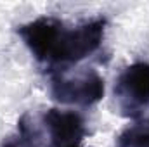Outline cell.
I'll use <instances>...</instances> for the list:
<instances>
[{"mask_svg": "<svg viewBox=\"0 0 149 147\" xmlns=\"http://www.w3.org/2000/svg\"><path fill=\"white\" fill-rule=\"evenodd\" d=\"M106 26V17H94L68 28L57 17L42 16L21 24L17 35L38 62L59 68L76 64L99 50Z\"/></svg>", "mask_w": 149, "mask_h": 147, "instance_id": "obj_1", "label": "cell"}, {"mask_svg": "<svg viewBox=\"0 0 149 147\" xmlns=\"http://www.w3.org/2000/svg\"><path fill=\"white\" fill-rule=\"evenodd\" d=\"M104 78L95 69H85L74 76L54 73L50 78V95L61 104L94 106L104 97Z\"/></svg>", "mask_w": 149, "mask_h": 147, "instance_id": "obj_2", "label": "cell"}, {"mask_svg": "<svg viewBox=\"0 0 149 147\" xmlns=\"http://www.w3.org/2000/svg\"><path fill=\"white\" fill-rule=\"evenodd\" d=\"M116 104L127 118H139L149 109V62L127 66L114 83Z\"/></svg>", "mask_w": 149, "mask_h": 147, "instance_id": "obj_3", "label": "cell"}, {"mask_svg": "<svg viewBox=\"0 0 149 147\" xmlns=\"http://www.w3.org/2000/svg\"><path fill=\"white\" fill-rule=\"evenodd\" d=\"M50 147H83L87 128L81 114L74 111L49 109L43 114Z\"/></svg>", "mask_w": 149, "mask_h": 147, "instance_id": "obj_4", "label": "cell"}, {"mask_svg": "<svg viewBox=\"0 0 149 147\" xmlns=\"http://www.w3.org/2000/svg\"><path fill=\"white\" fill-rule=\"evenodd\" d=\"M0 147H40L37 139V132L31 126L28 116H23L17 121V132L10 137H7Z\"/></svg>", "mask_w": 149, "mask_h": 147, "instance_id": "obj_5", "label": "cell"}, {"mask_svg": "<svg viewBox=\"0 0 149 147\" xmlns=\"http://www.w3.org/2000/svg\"><path fill=\"white\" fill-rule=\"evenodd\" d=\"M116 147H149V121L125 128L116 139Z\"/></svg>", "mask_w": 149, "mask_h": 147, "instance_id": "obj_6", "label": "cell"}]
</instances>
